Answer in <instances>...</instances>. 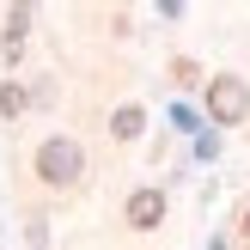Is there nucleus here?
Here are the masks:
<instances>
[{
    "mask_svg": "<svg viewBox=\"0 0 250 250\" xmlns=\"http://www.w3.org/2000/svg\"><path fill=\"white\" fill-rule=\"evenodd\" d=\"M80 171H85L80 141H67V134H49V141L37 146V177H43L49 189H67V183H80Z\"/></svg>",
    "mask_w": 250,
    "mask_h": 250,
    "instance_id": "1",
    "label": "nucleus"
},
{
    "mask_svg": "<svg viewBox=\"0 0 250 250\" xmlns=\"http://www.w3.org/2000/svg\"><path fill=\"white\" fill-rule=\"evenodd\" d=\"M208 116H214L220 128L244 122V116H250V85H244V80H232V73H220V80L208 85Z\"/></svg>",
    "mask_w": 250,
    "mask_h": 250,
    "instance_id": "2",
    "label": "nucleus"
},
{
    "mask_svg": "<svg viewBox=\"0 0 250 250\" xmlns=\"http://www.w3.org/2000/svg\"><path fill=\"white\" fill-rule=\"evenodd\" d=\"M159 220H165V195H159V189H134L128 195V226L134 232H153Z\"/></svg>",
    "mask_w": 250,
    "mask_h": 250,
    "instance_id": "3",
    "label": "nucleus"
},
{
    "mask_svg": "<svg viewBox=\"0 0 250 250\" xmlns=\"http://www.w3.org/2000/svg\"><path fill=\"white\" fill-rule=\"evenodd\" d=\"M31 0H12V12H6V61H19V49H24V31H31Z\"/></svg>",
    "mask_w": 250,
    "mask_h": 250,
    "instance_id": "4",
    "label": "nucleus"
},
{
    "mask_svg": "<svg viewBox=\"0 0 250 250\" xmlns=\"http://www.w3.org/2000/svg\"><path fill=\"white\" fill-rule=\"evenodd\" d=\"M141 122H146L141 110H134V104H122L116 116H110V134H116V141H134V134H141Z\"/></svg>",
    "mask_w": 250,
    "mask_h": 250,
    "instance_id": "5",
    "label": "nucleus"
},
{
    "mask_svg": "<svg viewBox=\"0 0 250 250\" xmlns=\"http://www.w3.org/2000/svg\"><path fill=\"white\" fill-rule=\"evenodd\" d=\"M24 110V85H0V116H19Z\"/></svg>",
    "mask_w": 250,
    "mask_h": 250,
    "instance_id": "6",
    "label": "nucleus"
},
{
    "mask_svg": "<svg viewBox=\"0 0 250 250\" xmlns=\"http://www.w3.org/2000/svg\"><path fill=\"white\" fill-rule=\"evenodd\" d=\"M244 238H250V214H244Z\"/></svg>",
    "mask_w": 250,
    "mask_h": 250,
    "instance_id": "7",
    "label": "nucleus"
}]
</instances>
